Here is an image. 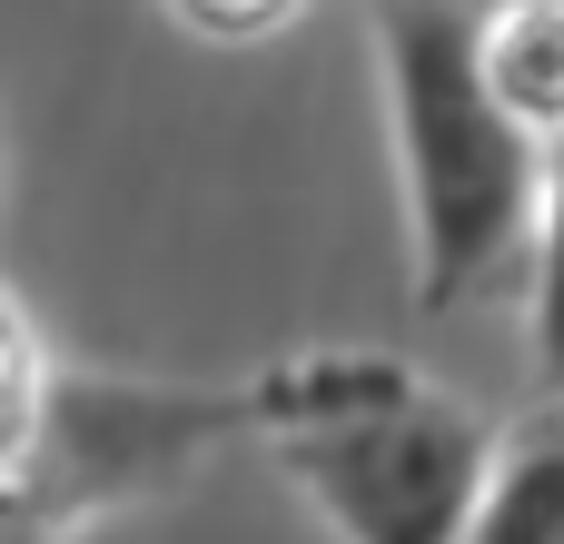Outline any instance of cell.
Returning <instances> with one entry per match:
<instances>
[{
  "label": "cell",
  "instance_id": "cell-3",
  "mask_svg": "<svg viewBox=\"0 0 564 544\" xmlns=\"http://www.w3.org/2000/svg\"><path fill=\"white\" fill-rule=\"evenodd\" d=\"M268 416V396H198V387H50V367L20 337L10 367V544L79 525L109 496H139L178 476L208 436Z\"/></svg>",
  "mask_w": 564,
  "mask_h": 544
},
{
  "label": "cell",
  "instance_id": "cell-4",
  "mask_svg": "<svg viewBox=\"0 0 564 544\" xmlns=\"http://www.w3.org/2000/svg\"><path fill=\"white\" fill-rule=\"evenodd\" d=\"M476 50H486V89L516 129L555 139L564 129V10L555 0H525V10H486L476 20Z\"/></svg>",
  "mask_w": 564,
  "mask_h": 544
},
{
  "label": "cell",
  "instance_id": "cell-7",
  "mask_svg": "<svg viewBox=\"0 0 564 544\" xmlns=\"http://www.w3.org/2000/svg\"><path fill=\"white\" fill-rule=\"evenodd\" d=\"M178 10H188L198 30H268L288 0H178Z\"/></svg>",
  "mask_w": 564,
  "mask_h": 544
},
{
  "label": "cell",
  "instance_id": "cell-8",
  "mask_svg": "<svg viewBox=\"0 0 564 544\" xmlns=\"http://www.w3.org/2000/svg\"><path fill=\"white\" fill-rule=\"evenodd\" d=\"M446 10H476V20H486V10H525V0H446ZM564 10V0H555Z\"/></svg>",
  "mask_w": 564,
  "mask_h": 544
},
{
  "label": "cell",
  "instance_id": "cell-1",
  "mask_svg": "<svg viewBox=\"0 0 564 544\" xmlns=\"http://www.w3.org/2000/svg\"><path fill=\"white\" fill-rule=\"evenodd\" d=\"M387 99H397V149H406V208H416V307L446 317L466 297L516 287V268L545 238V139L516 129L486 89L476 10L446 0H387Z\"/></svg>",
  "mask_w": 564,
  "mask_h": 544
},
{
  "label": "cell",
  "instance_id": "cell-6",
  "mask_svg": "<svg viewBox=\"0 0 564 544\" xmlns=\"http://www.w3.org/2000/svg\"><path fill=\"white\" fill-rule=\"evenodd\" d=\"M535 367H545V396L564 416V159H555V198H545V238H535Z\"/></svg>",
  "mask_w": 564,
  "mask_h": 544
},
{
  "label": "cell",
  "instance_id": "cell-2",
  "mask_svg": "<svg viewBox=\"0 0 564 544\" xmlns=\"http://www.w3.org/2000/svg\"><path fill=\"white\" fill-rule=\"evenodd\" d=\"M258 396H268L288 476L337 515L347 544H466L496 476V436L466 406L416 396L406 377L367 357L288 367Z\"/></svg>",
  "mask_w": 564,
  "mask_h": 544
},
{
  "label": "cell",
  "instance_id": "cell-5",
  "mask_svg": "<svg viewBox=\"0 0 564 544\" xmlns=\"http://www.w3.org/2000/svg\"><path fill=\"white\" fill-rule=\"evenodd\" d=\"M466 544H564V416L525 426V436L496 456Z\"/></svg>",
  "mask_w": 564,
  "mask_h": 544
}]
</instances>
